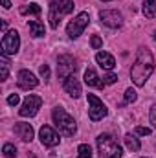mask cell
I'll return each mask as SVG.
<instances>
[{
	"label": "cell",
	"instance_id": "cell-1",
	"mask_svg": "<svg viewBox=\"0 0 156 158\" xmlns=\"http://www.w3.org/2000/svg\"><path fill=\"white\" fill-rule=\"evenodd\" d=\"M153 70H154V57H153V53L145 46H142L138 50L136 59H134V64L130 68V77L134 81V85L136 86H143L145 81L151 77Z\"/></svg>",
	"mask_w": 156,
	"mask_h": 158
},
{
	"label": "cell",
	"instance_id": "cell-2",
	"mask_svg": "<svg viewBox=\"0 0 156 158\" xmlns=\"http://www.w3.org/2000/svg\"><path fill=\"white\" fill-rule=\"evenodd\" d=\"M51 118H53L55 127L59 129V132H63V134H66V136H74V134H76V131H77L76 119L72 118L64 109L55 107V109L51 110Z\"/></svg>",
	"mask_w": 156,
	"mask_h": 158
},
{
	"label": "cell",
	"instance_id": "cell-3",
	"mask_svg": "<svg viewBox=\"0 0 156 158\" xmlns=\"http://www.w3.org/2000/svg\"><path fill=\"white\" fill-rule=\"evenodd\" d=\"M97 149H99V156L101 158H121L123 151L116 142L114 136L110 134H99L97 138Z\"/></svg>",
	"mask_w": 156,
	"mask_h": 158
},
{
	"label": "cell",
	"instance_id": "cell-4",
	"mask_svg": "<svg viewBox=\"0 0 156 158\" xmlns=\"http://www.w3.org/2000/svg\"><path fill=\"white\" fill-rule=\"evenodd\" d=\"M74 11V0H53L50 2V26L51 28H57L59 22H61V17L63 15H68Z\"/></svg>",
	"mask_w": 156,
	"mask_h": 158
},
{
	"label": "cell",
	"instance_id": "cell-5",
	"mask_svg": "<svg viewBox=\"0 0 156 158\" xmlns=\"http://www.w3.org/2000/svg\"><path fill=\"white\" fill-rule=\"evenodd\" d=\"M88 22H90V15H88L86 11H81L77 17H76L74 20H70L68 26H66L68 37H70V39H77L79 35L84 31V28L88 26Z\"/></svg>",
	"mask_w": 156,
	"mask_h": 158
},
{
	"label": "cell",
	"instance_id": "cell-6",
	"mask_svg": "<svg viewBox=\"0 0 156 158\" xmlns=\"http://www.w3.org/2000/svg\"><path fill=\"white\" fill-rule=\"evenodd\" d=\"M77 70V64H76V59L72 55H61L57 59V76L59 79L66 81L68 77H72Z\"/></svg>",
	"mask_w": 156,
	"mask_h": 158
},
{
	"label": "cell",
	"instance_id": "cell-7",
	"mask_svg": "<svg viewBox=\"0 0 156 158\" xmlns=\"http://www.w3.org/2000/svg\"><path fill=\"white\" fill-rule=\"evenodd\" d=\"M88 116L92 121H99V119H103L107 116V107H105V103L97 98V96H94V94H88Z\"/></svg>",
	"mask_w": 156,
	"mask_h": 158
},
{
	"label": "cell",
	"instance_id": "cell-8",
	"mask_svg": "<svg viewBox=\"0 0 156 158\" xmlns=\"http://www.w3.org/2000/svg\"><path fill=\"white\" fill-rule=\"evenodd\" d=\"M18 46H20V37L15 30L4 33L2 37V53L4 55H13L18 52Z\"/></svg>",
	"mask_w": 156,
	"mask_h": 158
},
{
	"label": "cell",
	"instance_id": "cell-9",
	"mask_svg": "<svg viewBox=\"0 0 156 158\" xmlns=\"http://www.w3.org/2000/svg\"><path fill=\"white\" fill-rule=\"evenodd\" d=\"M40 105H42V99H40L39 96L30 94V96L24 99V103H22V107H20V110H18V114H20L22 118H31V116H35V114H37V110L40 109Z\"/></svg>",
	"mask_w": 156,
	"mask_h": 158
},
{
	"label": "cell",
	"instance_id": "cell-10",
	"mask_svg": "<svg viewBox=\"0 0 156 158\" xmlns=\"http://www.w3.org/2000/svg\"><path fill=\"white\" fill-rule=\"evenodd\" d=\"M99 19L109 28H119L123 24V17H121V13H117L116 9H105V11H101Z\"/></svg>",
	"mask_w": 156,
	"mask_h": 158
},
{
	"label": "cell",
	"instance_id": "cell-11",
	"mask_svg": "<svg viewBox=\"0 0 156 158\" xmlns=\"http://www.w3.org/2000/svg\"><path fill=\"white\" fill-rule=\"evenodd\" d=\"M39 138H40V142H42V145H46V147H53V145L59 143V134L51 127H48V125H42L40 127Z\"/></svg>",
	"mask_w": 156,
	"mask_h": 158
},
{
	"label": "cell",
	"instance_id": "cell-12",
	"mask_svg": "<svg viewBox=\"0 0 156 158\" xmlns=\"http://www.w3.org/2000/svg\"><path fill=\"white\" fill-rule=\"evenodd\" d=\"M37 85H39V79L35 77L30 70H20L18 72V88L30 90V88H35Z\"/></svg>",
	"mask_w": 156,
	"mask_h": 158
},
{
	"label": "cell",
	"instance_id": "cell-13",
	"mask_svg": "<svg viewBox=\"0 0 156 158\" xmlns=\"http://www.w3.org/2000/svg\"><path fill=\"white\" fill-rule=\"evenodd\" d=\"M15 132L18 134V138H22V142H31L33 140V127L30 123H15Z\"/></svg>",
	"mask_w": 156,
	"mask_h": 158
},
{
	"label": "cell",
	"instance_id": "cell-14",
	"mask_svg": "<svg viewBox=\"0 0 156 158\" xmlns=\"http://www.w3.org/2000/svg\"><path fill=\"white\" fill-rule=\"evenodd\" d=\"M96 61H97V64H99L101 68H105V70H114V66H116V59H114L110 53H107V52H99V53L96 55Z\"/></svg>",
	"mask_w": 156,
	"mask_h": 158
},
{
	"label": "cell",
	"instance_id": "cell-15",
	"mask_svg": "<svg viewBox=\"0 0 156 158\" xmlns=\"http://www.w3.org/2000/svg\"><path fill=\"white\" fill-rule=\"evenodd\" d=\"M84 83H86L88 86H96V88H103V86H105V83L99 81V76L96 74L94 68H86V70H84Z\"/></svg>",
	"mask_w": 156,
	"mask_h": 158
},
{
	"label": "cell",
	"instance_id": "cell-16",
	"mask_svg": "<svg viewBox=\"0 0 156 158\" xmlns=\"http://www.w3.org/2000/svg\"><path fill=\"white\" fill-rule=\"evenodd\" d=\"M64 90H66L72 98H79V96H81V85H79V81L74 77V76L64 81Z\"/></svg>",
	"mask_w": 156,
	"mask_h": 158
},
{
	"label": "cell",
	"instance_id": "cell-17",
	"mask_svg": "<svg viewBox=\"0 0 156 158\" xmlns=\"http://www.w3.org/2000/svg\"><path fill=\"white\" fill-rule=\"evenodd\" d=\"M143 15L147 19L156 17V0H143Z\"/></svg>",
	"mask_w": 156,
	"mask_h": 158
},
{
	"label": "cell",
	"instance_id": "cell-18",
	"mask_svg": "<svg viewBox=\"0 0 156 158\" xmlns=\"http://www.w3.org/2000/svg\"><path fill=\"white\" fill-rule=\"evenodd\" d=\"M28 28H30V31H31L33 37H42L44 35V24L39 22V20H30Z\"/></svg>",
	"mask_w": 156,
	"mask_h": 158
},
{
	"label": "cell",
	"instance_id": "cell-19",
	"mask_svg": "<svg viewBox=\"0 0 156 158\" xmlns=\"http://www.w3.org/2000/svg\"><path fill=\"white\" fill-rule=\"evenodd\" d=\"M125 145H127L130 151H140V147H142L140 140H138L136 136H132V134H125Z\"/></svg>",
	"mask_w": 156,
	"mask_h": 158
},
{
	"label": "cell",
	"instance_id": "cell-20",
	"mask_svg": "<svg viewBox=\"0 0 156 158\" xmlns=\"http://www.w3.org/2000/svg\"><path fill=\"white\" fill-rule=\"evenodd\" d=\"M40 11H42V9H40V6H39V4H35V2L20 7V13H22V15H40Z\"/></svg>",
	"mask_w": 156,
	"mask_h": 158
},
{
	"label": "cell",
	"instance_id": "cell-21",
	"mask_svg": "<svg viewBox=\"0 0 156 158\" xmlns=\"http://www.w3.org/2000/svg\"><path fill=\"white\" fill-rule=\"evenodd\" d=\"M7 74H9V61H7V57L2 53V57H0V79L6 81V79H7Z\"/></svg>",
	"mask_w": 156,
	"mask_h": 158
},
{
	"label": "cell",
	"instance_id": "cell-22",
	"mask_svg": "<svg viewBox=\"0 0 156 158\" xmlns=\"http://www.w3.org/2000/svg\"><path fill=\"white\" fill-rule=\"evenodd\" d=\"M79 156L77 158H92V149H90V145H86V143H81L77 149Z\"/></svg>",
	"mask_w": 156,
	"mask_h": 158
},
{
	"label": "cell",
	"instance_id": "cell-23",
	"mask_svg": "<svg viewBox=\"0 0 156 158\" xmlns=\"http://www.w3.org/2000/svg\"><path fill=\"white\" fill-rule=\"evenodd\" d=\"M2 153H4V156H6V158H15V155H17V149H15V145L6 143V145L2 147Z\"/></svg>",
	"mask_w": 156,
	"mask_h": 158
},
{
	"label": "cell",
	"instance_id": "cell-24",
	"mask_svg": "<svg viewBox=\"0 0 156 158\" xmlns=\"http://www.w3.org/2000/svg\"><path fill=\"white\" fill-rule=\"evenodd\" d=\"M136 90H132V88H127L125 90V103H134L136 101Z\"/></svg>",
	"mask_w": 156,
	"mask_h": 158
},
{
	"label": "cell",
	"instance_id": "cell-25",
	"mask_svg": "<svg viewBox=\"0 0 156 158\" xmlns=\"http://www.w3.org/2000/svg\"><path fill=\"white\" fill-rule=\"evenodd\" d=\"M90 44H92V48H94V50H99V48L103 46V40H101L99 35H94V37L90 39Z\"/></svg>",
	"mask_w": 156,
	"mask_h": 158
},
{
	"label": "cell",
	"instance_id": "cell-26",
	"mask_svg": "<svg viewBox=\"0 0 156 158\" xmlns=\"http://www.w3.org/2000/svg\"><path fill=\"white\" fill-rule=\"evenodd\" d=\"M116 81H117V76H116V74H107V76L103 77V83H105V85H114Z\"/></svg>",
	"mask_w": 156,
	"mask_h": 158
},
{
	"label": "cell",
	"instance_id": "cell-27",
	"mask_svg": "<svg viewBox=\"0 0 156 158\" xmlns=\"http://www.w3.org/2000/svg\"><path fill=\"white\" fill-rule=\"evenodd\" d=\"M18 101H20L18 94H11V96L7 98V105H11V107H17V105H18Z\"/></svg>",
	"mask_w": 156,
	"mask_h": 158
},
{
	"label": "cell",
	"instance_id": "cell-28",
	"mask_svg": "<svg viewBox=\"0 0 156 158\" xmlns=\"http://www.w3.org/2000/svg\"><path fill=\"white\" fill-rule=\"evenodd\" d=\"M39 72H40V76H42L44 79L50 77V68H48V64H42V66L39 68Z\"/></svg>",
	"mask_w": 156,
	"mask_h": 158
},
{
	"label": "cell",
	"instance_id": "cell-29",
	"mask_svg": "<svg viewBox=\"0 0 156 158\" xmlns=\"http://www.w3.org/2000/svg\"><path fill=\"white\" fill-rule=\"evenodd\" d=\"M136 132L142 134V136H149L151 134V129L149 127H136Z\"/></svg>",
	"mask_w": 156,
	"mask_h": 158
},
{
	"label": "cell",
	"instance_id": "cell-30",
	"mask_svg": "<svg viewBox=\"0 0 156 158\" xmlns=\"http://www.w3.org/2000/svg\"><path fill=\"white\" fill-rule=\"evenodd\" d=\"M149 119H151V123H153V125L156 127V105L153 107V109H151V114H149Z\"/></svg>",
	"mask_w": 156,
	"mask_h": 158
},
{
	"label": "cell",
	"instance_id": "cell-31",
	"mask_svg": "<svg viewBox=\"0 0 156 158\" xmlns=\"http://www.w3.org/2000/svg\"><path fill=\"white\" fill-rule=\"evenodd\" d=\"M2 31L7 33V22H6V20H2Z\"/></svg>",
	"mask_w": 156,
	"mask_h": 158
},
{
	"label": "cell",
	"instance_id": "cell-32",
	"mask_svg": "<svg viewBox=\"0 0 156 158\" xmlns=\"http://www.w3.org/2000/svg\"><path fill=\"white\" fill-rule=\"evenodd\" d=\"M2 4H4V7H6V9H9V7H11V2H9V0H2Z\"/></svg>",
	"mask_w": 156,
	"mask_h": 158
},
{
	"label": "cell",
	"instance_id": "cell-33",
	"mask_svg": "<svg viewBox=\"0 0 156 158\" xmlns=\"http://www.w3.org/2000/svg\"><path fill=\"white\" fill-rule=\"evenodd\" d=\"M103 2H109V0H103Z\"/></svg>",
	"mask_w": 156,
	"mask_h": 158
},
{
	"label": "cell",
	"instance_id": "cell-34",
	"mask_svg": "<svg viewBox=\"0 0 156 158\" xmlns=\"http://www.w3.org/2000/svg\"><path fill=\"white\" fill-rule=\"evenodd\" d=\"M142 158H147V156H142Z\"/></svg>",
	"mask_w": 156,
	"mask_h": 158
},
{
	"label": "cell",
	"instance_id": "cell-35",
	"mask_svg": "<svg viewBox=\"0 0 156 158\" xmlns=\"http://www.w3.org/2000/svg\"><path fill=\"white\" fill-rule=\"evenodd\" d=\"M51 2H53V0H51Z\"/></svg>",
	"mask_w": 156,
	"mask_h": 158
}]
</instances>
